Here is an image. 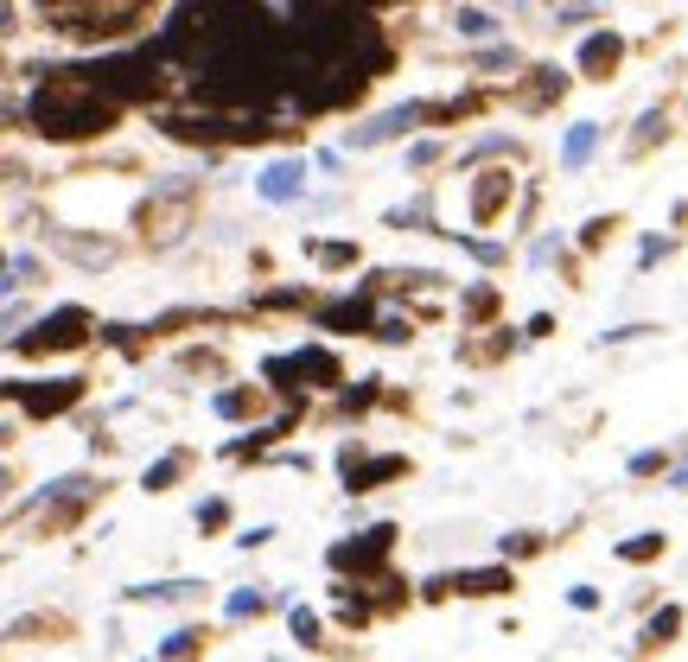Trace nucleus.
Instances as JSON below:
<instances>
[{
  "label": "nucleus",
  "instance_id": "obj_1",
  "mask_svg": "<svg viewBox=\"0 0 688 662\" xmlns=\"http://www.w3.org/2000/svg\"><path fill=\"white\" fill-rule=\"evenodd\" d=\"M395 548V522H376V529H364V542H338L332 548V567L338 573H370L376 580V561Z\"/></svg>",
  "mask_w": 688,
  "mask_h": 662
},
{
  "label": "nucleus",
  "instance_id": "obj_2",
  "mask_svg": "<svg viewBox=\"0 0 688 662\" xmlns=\"http://www.w3.org/2000/svg\"><path fill=\"white\" fill-rule=\"evenodd\" d=\"M268 376H281V389L294 376H306V389H332V382H338V357L332 351H294V357H274Z\"/></svg>",
  "mask_w": 688,
  "mask_h": 662
},
{
  "label": "nucleus",
  "instance_id": "obj_3",
  "mask_svg": "<svg viewBox=\"0 0 688 662\" xmlns=\"http://www.w3.org/2000/svg\"><path fill=\"white\" fill-rule=\"evenodd\" d=\"M415 121H427V102H395L389 115H376L370 128H357V134H351V147H376V141H395V134H408Z\"/></svg>",
  "mask_w": 688,
  "mask_h": 662
},
{
  "label": "nucleus",
  "instance_id": "obj_4",
  "mask_svg": "<svg viewBox=\"0 0 688 662\" xmlns=\"http://www.w3.org/2000/svg\"><path fill=\"white\" fill-rule=\"evenodd\" d=\"M510 191L516 179L504 166H491V172H478V185H472V223H491V217H504V204H510Z\"/></svg>",
  "mask_w": 688,
  "mask_h": 662
},
{
  "label": "nucleus",
  "instance_id": "obj_5",
  "mask_svg": "<svg viewBox=\"0 0 688 662\" xmlns=\"http://www.w3.org/2000/svg\"><path fill=\"white\" fill-rule=\"evenodd\" d=\"M618 58H625V39H618V32H593V39L580 45V71H587L593 83H606L618 71Z\"/></svg>",
  "mask_w": 688,
  "mask_h": 662
},
{
  "label": "nucleus",
  "instance_id": "obj_6",
  "mask_svg": "<svg viewBox=\"0 0 688 662\" xmlns=\"http://www.w3.org/2000/svg\"><path fill=\"white\" fill-rule=\"evenodd\" d=\"M402 472H408V459H395V452H383V459H364V465L351 459V478H344V491L364 497V491H376L383 478H402Z\"/></svg>",
  "mask_w": 688,
  "mask_h": 662
},
{
  "label": "nucleus",
  "instance_id": "obj_7",
  "mask_svg": "<svg viewBox=\"0 0 688 662\" xmlns=\"http://www.w3.org/2000/svg\"><path fill=\"white\" fill-rule=\"evenodd\" d=\"M510 567H472V573H453V592H466V599H491V592H510Z\"/></svg>",
  "mask_w": 688,
  "mask_h": 662
},
{
  "label": "nucleus",
  "instance_id": "obj_8",
  "mask_svg": "<svg viewBox=\"0 0 688 662\" xmlns=\"http://www.w3.org/2000/svg\"><path fill=\"white\" fill-rule=\"evenodd\" d=\"M306 179V166H294V160H281V166H268L262 172V198H274V204H287V198H300V185Z\"/></svg>",
  "mask_w": 688,
  "mask_h": 662
},
{
  "label": "nucleus",
  "instance_id": "obj_9",
  "mask_svg": "<svg viewBox=\"0 0 688 662\" xmlns=\"http://www.w3.org/2000/svg\"><path fill=\"white\" fill-rule=\"evenodd\" d=\"M599 147V128H593V121H580V128L574 134H567V147H561V160L567 166H587V153Z\"/></svg>",
  "mask_w": 688,
  "mask_h": 662
},
{
  "label": "nucleus",
  "instance_id": "obj_10",
  "mask_svg": "<svg viewBox=\"0 0 688 662\" xmlns=\"http://www.w3.org/2000/svg\"><path fill=\"white\" fill-rule=\"evenodd\" d=\"M676 631H682V612H676V605H663V612L650 618V631H644V643H650V650H657V643H669Z\"/></svg>",
  "mask_w": 688,
  "mask_h": 662
},
{
  "label": "nucleus",
  "instance_id": "obj_11",
  "mask_svg": "<svg viewBox=\"0 0 688 662\" xmlns=\"http://www.w3.org/2000/svg\"><path fill=\"white\" fill-rule=\"evenodd\" d=\"M561 90H567L561 71H536V90H529V102H536V109H548V102H561Z\"/></svg>",
  "mask_w": 688,
  "mask_h": 662
},
{
  "label": "nucleus",
  "instance_id": "obj_12",
  "mask_svg": "<svg viewBox=\"0 0 688 662\" xmlns=\"http://www.w3.org/2000/svg\"><path fill=\"white\" fill-rule=\"evenodd\" d=\"M466 312H472V319H497V293L491 287H472L466 293Z\"/></svg>",
  "mask_w": 688,
  "mask_h": 662
},
{
  "label": "nucleus",
  "instance_id": "obj_13",
  "mask_svg": "<svg viewBox=\"0 0 688 662\" xmlns=\"http://www.w3.org/2000/svg\"><path fill=\"white\" fill-rule=\"evenodd\" d=\"M650 554H663V535H644V542H625V548H618V561H650Z\"/></svg>",
  "mask_w": 688,
  "mask_h": 662
},
{
  "label": "nucleus",
  "instance_id": "obj_14",
  "mask_svg": "<svg viewBox=\"0 0 688 662\" xmlns=\"http://www.w3.org/2000/svg\"><path fill=\"white\" fill-rule=\"evenodd\" d=\"M657 134H663V115H657V109H650V115L638 121V134H631V147H638V153H644L650 141H657Z\"/></svg>",
  "mask_w": 688,
  "mask_h": 662
},
{
  "label": "nucleus",
  "instance_id": "obj_15",
  "mask_svg": "<svg viewBox=\"0 0 688 662\" xmlns=\"http://www.w3.org/2000/svg\"><path fill=\"white\" fill-rule=\"evenodd\" d=\"M313 255H319V261H332V268H344V261H357V249H351V242H319Z\"/></svg>",
  "mask_w": 688,
  "mask_h": 662
},
{
  "label": "nucleus",
  "instance_id": "obj_16",
  "mask_svg": "<svg viewBox=\"0 0 688 662\" xmlns=\"http://www.w3.org/2000/svg\"><path fill=\"white\" fill-rule=\"evenodd\" d=\"M459 32H466V39H485L497 26H491V13H459Z\"/></svg>",
  "mask_w": 688,
  "mask_h": 662
},
{
  "label": "nucleus",
  "instance_id": "obj_17",
  "mask_svg": "<svg viewBox=\"0 0 688 662\" xmlns=\"http://www.w3.org/2000/svg\"><path fill=\"white\" fill-rule=\"evenodd\" d=\"M536 548H542V535H529V529H516L504 542V554H536Z\"/></svg>",
  "mask_w": 688,
  "mask_h": 662
},
{
  "label": "nucleus",
  "instance_id": "obj_18",
  "mask_svg": "<svg viewBox=\"0 0 688 662\" xmlns=\"http://www.w3.org/2000/svg\"><path fill=\"white\" fill-rule=\"evenodd\" d=\"M294 637L306 643V650H313V643H319V624H313V612H294Z\"/></svg>",
  "mask_w": 688,
  "mask_h": 662
},
{
  "label": "nucleus",
  "instance_id": "obj_19",
  "mask_svg": "<svg viewBox=\"0 0 688 662\" xmlns=\"http://www.w3.org/2000/svg\"><path fill=\"white\" fill-rule=\"evenodd\" d=\"M631 472H638V478H644V472H663V452H638V459H631Z\"/></svg>",
  "mask_w": 688,
  "mask_h": 662
},
{
  "label": "nucleus",
  "instance_id": "obj_20",
  "mask_svg": "<svg viewBox=\"0 0 688 662\" xmlns=\"http://www.w3.org/2000/svg\"><path fill=\"white\" fill-rule=\"evenodd\" d=\"M230 612H236V618H249V612H262V599H255V592H236V599H230Z\"/></svg>",
  "mask_w": 688,
  "mask_h": 662
}]
</instances>
